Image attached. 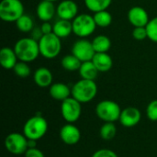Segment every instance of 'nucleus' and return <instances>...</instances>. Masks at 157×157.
Returning <instances> with one entry per match:
<instances>
[{
  "instance_id": "obj_2",
  "label": "nucleus",
  "mask_w": 157,
  "mask_h": 157,
  "mask_svg": "<svg viewBox=\"0 0 157 157\" xmlns=\"http://www.w3.org/2000/svg\"><path fill=\"white\" fill-rule=\"evenodd\" d=\"M98 94V86L94 80L80 79L72 87V97L81 104L92 101Z\"/></svg>"
},
{
  "instance_id": "obj_1",
  "label": "nucleus",
  "mask_w": 157,
  "mask_h": 157,
  "mask_svg": "<svg viewBox=\"0 0 157 157\" xmlns=\"http://www.w3.org/2000/svg\"><path fill=\"white\" fill-rule=\"evenodd\" d=\"M13 49L17 56L18 61L25 63H31L35 61L39 55H40L39 42L31 37L18 40L15 43Z\"/></svg>"
},
{
  "instance_id": "obj_8",
  "label": "nucleus",
  "mask_w": 157,
  "mask_h": 157,
  "mask_svg": "<svg viewBox=\"0 0 157 157\" xmlns=\"http://www.w3.org/2000/svg\"><path fill=\"white\" fill-rule=\"evenodd\" d=\"M5 147L8 153L16 155L25 154L29 149V139L19 132H12L5 139Z\"/></svg>"
},
{
  "instance_id": "obj_37",
  "label": "nucleus",
  "mask_w": 157,
  "mask_h": 157,
  "mask_svg": "<svg viewBox=\"0 0 157 157\" xmlns=\"http://www.w3.org/2000/svg\"><path fill=\"white\" fill-rule=\"evenodd\" d=\"M46 1H51V2H56V1H59V0H46Z\"/></svg>"
},
{
  "instance_id": "obj_15",
  "label": "nucleus",
  "mask_w": 157,
  "mask_h": 157,
  "mask_svg": "<svg viewBox=\"0 0 157 157\" xmlns=\"http://www.w3.org/2000/svg\"><path fill=\"white\" fill-rule=\"evenodd\" d=\"M36 13L40 20L50 22L56 14V7L53 2L41 0L36 7Z\"/></svg>"
},
{
  "instance_id": "obj_24",
  "label": "nucleus",
  "mask_w": 157,
  "mask_h": 157,
  "mask_svg": "<svg viewBox=\"0 0 157 157\" xmlns=\"http://www.w3.org/2000/svg\"><path fill=\"white\" fill-rule=\"evenodd\" d=\"M85 5L91 12H98L102 10H108L112 3V0H84Z\"/></svg>"
},
{
  "instance_id": "obj_19",
  "label": "nucleus",
  "mask_w": 157,
  "mask_h": 157,
  "mask_svg": "<svg viewBox=\"0 0 157 157\" xmlns=\"http://www.w3.org/2000/svg\"><path fill=\"white\" fill-rule=\"evenodd\" d=\"M92 62L98 72L102 73L109 71L113 65L112 58L108 52H96L92 59Z\"/></svg>"
},
{
  "instance_id": "obj_27",
  "label": "nucleus",
  "mask_w": 157,
  "mask_h": 157,
  "mask_svg": "<svg viewBox=\"0 0 157 157\" xmlns=\"http://www.w3.org/2000/svg\"><path fill=\"white\" fill-rule=\"evenodd\" d=\"M117 134V128L114 122H105L99 131V135L103 140H112Z\"/></svg>"
},
{
  "instance_id": "obj_11",
  "label": "nucleus",
  "mask_w": 157,
  "mask_h": 157,
  "mask_svg": "<svg viewBox=\"0 0 157 157\" xmlns=\"http://www.w3.org/2000/svg\"><path fill=\"white\" fill-rule=\"evenodd\" d=\"M56 15L60 19L72 21L78 15V6L73 0H62L56 7Z\"/></svg>"
},
{
  "instance_id": "obj_9",
  "label": "nucleus",
  "mask_w": 157,
  "mask_h": 157,
  "mask_svg": "<svg viewBox=\"0 0 157 157\" xmlns=\"http://www.w3.org/2000/svg\"><path fill=\"white\" fill-rule=\"evenodd\" d=\"M61 113L67 123H75L79 120L82 113L81 103L73 97H70L62 101Z\"/></svg>"
},
{
  "instance_id": "obj_10",
  "label": "nucleus",
  "mask_w": 157,
  "mask_h": 157,
  "mask_svg": "<svg viewBox=\"0 0 157 157\" xmlns=\"http://www.w3.org/2000/svg\"><path fill=\"white\" fill-rule=\"evenodd\" d=\"M96 52L94 50L92 41L86 39L76 40L72 47V54H74L82 63L92 61Z\"/></svg>"
},
{
  "instance_id": "obj_29",
  "label": "nucleus",
  "mask_w": 157,
  "mask_h": 157,
  "mask_svg": "<svg viewBox=\"0 0 157 157\" xmlns=\"http://www.w3.org/2000/svg\"><path fill=\"white\" fill-rule=\"evenodd\" d=\"M145 28L147 30L148 39L154 42H157V17L150 19Z\"/></svg>"
},
{
  "instance_id": "obj_36",
  "label": "nucleus",
  "mask_w": 157,
  "mask_h": 157,
  "mask_svg": "<svg viewBox=\"0 0 157 157\" xmlns=\"http://www.w3.org/2000/svg\"><path fill=\"white\" fill-rule=\"evenodd\" d=\"M36 142L35 140H29V148H36Z\"/></svg>"
},
{
  "instance_id": "obj_6",
  "label": "nucleus",
  "mask_w": 157,
  "mask_h": 157,
  "mask_svg": "<svg viewBox=\"0 0 157 157\" xmlns=\"http://www.w3.org/2000/svg\"><path fill=\"white\" fill-rule=\"evenodd\" d=\"M24 15V6L20 0H2L0 3V18L6 22H16Z\"/></svg>"
},
{
  "instance_id": "obj_18",
  "label": "nucleus",
  "mask_w": 157,
  "mask_h": 157,
  "mask_svg": "<svg viewBox=\"0 0 157 157\" xmlns=\"http://www.w3.org/2000/svg\"><path fill=\"white\" fill-rule=\"evenodd\" d=\"M33 80L40 87H50L52 85V74L48 68L40 67L34 72Z\"/></svg>"
},
{
  "instance_id": "obj_7",
  "label": "nucleus",
  "mask_w": 157,
  "mask_h": 157,
  "mask_svg": "<svg viewBox=\"0 0 157 157\" xmlns=\"http://www.w3.org/2000/svg\"><path fill=\"white\" fill-rule=\"evenodd\" d=\"M121 109L120 105L112 100H102L96 107L97 116L105 122H114L120 120Z\"/></svg>"
},
{
  "instance_id": "obj_12",
  "label": "nucleus",
  "mask_w": 157,
  "mask_h": 157,
  "mask_svg": "<svg viewBox=\"0 0 157 157\" xmlns=\"http://www.w3.org/2000/svg\"><path fill=\"white\" fill-rule=\"evenodd\" d=\"M60 138L67 145H75L81 139V132L74 123H67L60 130Z\"/></svg>"
},
{
  "instance_id": "obj_23",
  "label": "nucleus",
  "mask_w": 157,
  "mask_h": 157,
  "mask_svg": "<svg viewBox=\"0 0 157 157\" xmlns=\"http://www.w3.org/2000/svg\"><path fill=\"white\" fill-rule=\"evenodd\" d=\"M61 64L63 66V68L66 71L69 72H74V71H78L82 62L77 59L74 54H69L64 56L62 61H61Z\"/></svg>"
},
{
  "instance_id": "obj_30",
  "label": "nucleus",
  "mask_w": 157,
  "mask_h": 157,
  "mask_svg": "<svg viewBox=\"0 0 157 157\" xmlns=\"http://www.w3.org/2000/svg\"><path fill=\"white\" fill-rule=\"evenodd\" d=\"M146 114L150 121H157V99L152 100L146 109Z\"/></svg>"
},
{
  "instance_id": "obj_5",
  "label": "nucleus",
  "mask_w": 157,
  "mask_h": 157,
  "mask_svg": "<svg viewBox=\"0 0 157 157\" xmlns=\"http://www.w3.org/2000/svg\"><path fill=\"white\" fill-rule=\"evenodd\" d=\"M72 24L73 33L81 39L92 35L97 27L93 16H90L86 13L78 14L75 17V19L72 20Z\"/></svg>"
},
{
  "instance_id": "obj_14",
  "label": "nucleus",
  "mask_w": 157,
  "mask_h": 157,
  "mask_svg": "<svg viewBox=\"0 0 157 157\" xmlns=\"http://www.w3.org/2000/svg\"><path fill=\"white\" fill-rule=\"evenodd\" d=\"M142 118L141 111L135 108V107H128L121 110V117H120V122L121 123L122 126L131 128L136 126Z\"/></svg>"
},
{
  "instance_id": "obj_13",
  "label": "nucleus",
  "mask_w": 157,
  "mask_h": 157,
  "mask_svg": "<svg viewBox=\"0 0 157 157\" xmlns=\"http://www.w3.org/2000/svg\"><path fill=\"white\" fill-rule=\"evenodd\" d=\"M128 20L131 25L136 27H146L150 21L148 12L142 6H133L128 12Z\"/></svg>"
},
{
  "instance_id": "obj_16",
  "label": "nucleus",
  "mask_w": 157,
  "mask_h": 157,
  "mask_svg": "<svg viewBox=\"0 0 157 157\" xmlns=\"http://www.w3.org/2000/svg\"><path fill=\"white\" fill-rule=\"evenodd\" d=\"M18 59L14 51L9 47H4L0 51V63L4 69L13 70Z\"/></svg>"
},
{
  "instance_id": "obj_32",
  "label": "nucleus",
  "mask_w": 157,
  "mask_h": 157,
  "mask_svg": "<svg viewBox=\"0 0 157 157\" xmlns=\"http://www.w3.org/2000/svg\"><path fill=\"white\" fill-rule=\"evenodd\" d=\"M92 157H118V155L109 149H100L95 152Z\"/></svg>"
},
{
  "instance_id": "obj_31",
  "label": "nucleus",
  "mask_w": 157,
  "mask_h": 157,
  "mask_svg": "<svg viewBox=\"0 0 157 157\" xmlns=\"http://www.w3.org/2000/svg\"><path fill=\"white\" fill-rule=\"evenodd\" d=\"M132 37L137 40H144L148 38L147 30L145 27H136L132 30Z\"/></svg>"
},
{
  "instance_id": "obj_21",
  "label": "nucleus",
  "mask_w": 157,
  "mask_h": 157,
  "mask_svg": "<svg viewBox=\"0 0 157 157\" xmlns=\"http://www.w3.org/2000/svg\"><path fill=\"white\" fill-rule=\"evenodd\" d=\"M78 72H79V75L82 79L94 80V81L96 80V78L98 77V73H99L92 61L82 63Z\"/></svg>"
},
{
  "instance_id": "obj_28",
  "label": "nucleus",
  "mask_w": 157,
  "mask_h": 157,
  "mask_svg": "<svg viewBox=\"0 0 157 157\" xmlns=\"http://www.w3.org/2000/svg\"><path fill=\"white\" fill-rule=\"evenodd\" d=\"M13 71L16 74V75H17L18 77H21V78L28 77L30 75V72H31L28 63L21 62V61H18L17 63V64L13 68Z\"/></svg>"
},
{
  "instance_id": "obj_34",
  "label": "nucleus",
  "mask_w": 157,
  "mask_h": 157,
  "mask_svg": "<svg viewBox=\"0 0 157 157\" xmlns=\"http://www.w3.org/2000/svg\"><path fill=\"white\" fill-rule=\"evenodd\" d=\"M40 29L42 31V33L45 34H50L52 33L53 30V25H52L50 22H43L40 26Z\"/></svg>"
},
{
  "instance_id": "obj_3",
  "label": "nucleus",
  "mask_w": 157,
  "mask_h": 157,
  "mask_svg": "<svg viewBox=\"0 0 157 157\" xmlns=\"http://www.w3.org/2000/svg\"><path fill=\"white\" fill-rule=\"evenodd\" d=\"M48 131V122L40 115L29 118L24 124L23 134L29 140L38 141L41 139Z\"/></svg>"
},
{
  "instance_id": "obj_22",
  "label": "nucleus",
  "mask_w": 157,
  "mask_h": 157,
  "mask_svg": "<svg viewBox=\"0 0 157 157\" xmlns=\"http://www.w3.org/2000/svg\"><path fill=\"white\" fill-rule=\"evenodd\" d=\"M96 52H108L111 47V40L106 35H98L92 40Z\"/></svg>"
},
{
  "instance_id": "obj_33",
  "label": "nucleus",
  "mask_w": 157,
  "mask_h": 157,
  "mask_svg": "<svg viewBox=\"0 0 157 157\" xmlns=\"http://www.w3.org/2000/svg\"><path fill=\"white\" fill-rule=\"evenodd\" d=\"M24 155H25V157H45L44 154L40 149H38L37 147L28 149Z\"/></svg>"
},
{
  "instance_id": "obj_4",
  "label": "nucleus",
  "mask_w": 157,
  "mask_h": 157,
  "mask_svg": "<svg viewBox=\"0 0 157 157\" xmlns=\"http://www.w3.org/2000/svg\"><path fill=\"white\" fill-rule=\"evenodd\" d=\"M39 42L40 53L46 59H53L57 57L62 50L61 39L53 32L43 35Z\"/></svg>"
},
{
  "instance_id": "obj_25",
  "label": "nucleus",
  "mask_w": 157,
  "mask_h": 157,
  "mask_svg": "<svg viewBox=\"0 0 157 157\" xmlns=\"http://www.w3.org/2000/svg\"><path fill=\"white\" fill-rule=\"evenodd\" d=\"M94 20L96 25L100 28H107L112 22V16L108 10H102L94 13Z\"/></svg>"
},
{
  "instance_id": "obj_17",
  "label": "nucleus",
  "mask_w": 157,
  "mask_h": 157,
  "mask_svg": "<svg viewBox=\"0 0 157 157\" xmlns=\"http://www.w3.org/2000/svg\"><path fill=\"white\" fill-rule=\"evenodd\" d=\"M50 96L58 101H63L72 95V88L63 83H54L49 87Z\"/></svg>"
},
{
  "instance_id": "obj_35",
  "label": "nucleus",
  "mask_w": 157,
  "mask_h": 157,
  "mask_svg": "<svg viewBox=\"0 0 157 157\" xmlns=\"http://www.w3.org/2000/svg\"><path fill=\"white\" fill-rule=\"evenodd\" d=\"M44 34L42 33V31H41V29H40V28H34L33 29H32V31H31V38L32 39H34V40H40V38L43 36Z\"/></svg>"
},
{
  "instance_id": "obj_26",
  "label": "nucleus",
  "mask_w": 157,
  "mask_h": 157,
  "mask_svg": "<svg viewBox=\"0 0 157 157\" xmlns=\"http://www.w3.org/2000/svg\"><path fill=\"white\" fill-rule=\"evenodd\" d=\"M16 26H17V29L23 33L31 32L32 29H34V23H33L32 18L29 15H26V14L22 15L16 21Z\"/></svg>"
},
{
  "instance_id": "obj_20",
  "label": "nucleus",
  "mask_w": 157,
  "mask_h": 157,
  "mask_svg": "<svg viewBox=\"0 0 157 157\" xmlns=\"http://www.w3.org/2000/svg\"><path fill=\"white\" fill-rule=\"evenodd\" d=\"M52 32L60 39L67 38L73 33V24L70 20L59 19L53 24Z\"/></svg>"
}]
</instances>
